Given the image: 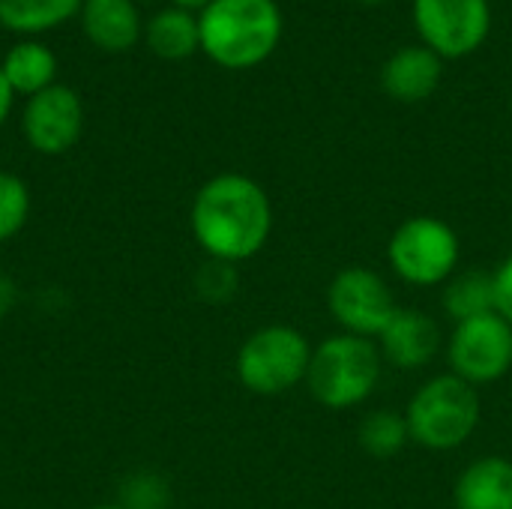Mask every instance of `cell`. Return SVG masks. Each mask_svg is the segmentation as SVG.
Instances as JSON below:
<instances>
[{
	"mask_svg": "<svg viewBox=\"0 0 512 509\" xmlns=\"http://www.w3.org/2000/svg\"><path fill=\"white\" fill-rule=\"evenodd\" d=\"M192 234L198 246L222 264L255 258L273 231L267 192L246 174H219L207 180L192 201Z\"/></svg>",
	"mask_w": 512,
	"mask_h": 509,
	"instance_id": "cell-1",
	"label": "cell"
},
{
	"mask_svg": "<svg viewBox=\"0 0 512 509\" xmlns=\"http://www.w3.org/2000/svg\"><path fill=\"white\" fill-rule=\"evenodd\" d=\"M204 54L225 69L264 63L282 36V15L273 0H213L198 18Z\"/></svg>",
	"mask_w": 512,
	"mask_h": 509,
	"instance_id": "cell-2",
	"label": "cell"
},
{
	"mask_svg": "<svg viewBox=\"0 0 512 509\" xmlns=\"http://www.w3.org/2000/svg\"><path fill=\"white\" fill-rule=\"evenodd\" d=\"M384 357L375 339L336 333L312 348L309 363V393L318 405L330 411H345L363 405L381 381Z\"/></svg>",
	"mask_w": 512,
	"mask_h": 509,
	"instance_id": "cell-3",
	"label": "cell"
},
{
	"mask_svg": "<svg viewBox=\"0 0 512 509\" xmlns=\"http://www.w3.org/2000/svg\"><path fill=\"white\" fill-rule=\"evenodd\" d=\"M411 441L426 450H456L480 426L477 387L456 378L453 372L429 378L405 408Z\"/></svg>",
	"mask_w": 512,
	"mask_h": 509,
	"instance_id": "cell-4",
	"label": "cell"
},
{
	"mask_svg": "<svg viewBox=\"0 0 512 509\" xmlns=\"http://www.w3.org/2000/svg\"><path fill=\"white\" fill-rule=\"evenodd\" d=\"M312 363L309 339L288 327L270 324L255 330L237 351V378L255 396H282L306 381Z\"/></svg>",
	"mask_w": 512,
	"mask_h": 509,
	"instance_id": "cell-5",
	"label": "cell"
},
{
	"mask_svg": "<svg viewBox=\"0 0 512 509\" xmlns=\"http://www.w3.org/2000/svg\"><path fill=\"white\" fill-rule=\"evenodd\" d=\"M387 258L396 276L417 288H435L444 285L462 258L459 234L438 216H411L405 219L390 243Z\"/></svg>",
	"mask_w": 512,
	"mask_h": 509,
	"instance_id": "cell-6",
	"label": "cell"
},
{
	"mask_svg": "<svg viewBox=\"0 0 512 509\" xmlns=\"http://www.w3.org/2000/svg\"><path fill=\"white\" fill-rule=\"evenodd\" d=\"M450 372L471 387L495 384L512 369V324L498 312L456 324L447 342Z\"/></svg>",
	"mask_w": 512,
	"mask_h": 509,
	"instance_id": "cell-7",
	"label": "cell"
},
{
	"mask_svg": "<svg viewBox=\"0 0 512 509\" xmlns=\"http://www.w3.org/2000/svg\"><path fill=\"white\" fill-rule=\"evenodd\" d=\"M327 309L342 333L378 339L396 315L390 285L369 267H345L327 288Z\"/></svg>",
	"mask_w": 512,
	"mask_h": 509,
	"instance_id": "cell-8",
	"label": "cell"
},
{
	"mask_svg": "<svg viewBox=\"0 0 512 509\" xmlns=\"http://www.w3.org/2000/svg\"><path fill=\"white\" fill-rule=\"evenodd\" d=\"M414 24L441 57H465L489 36V0H414Z\"/></svg>",
	"mask_w": 512,
	"mask_h": 509,
	"instance_id": "cell-9",
	"label": "cell"
},
{
	"mask_svg": "<svg viewBox=\"0 0 512 509\" xmlns=\"http://www.w3.org/2000/svg\"><path fill=\"white\" fill-rule=\"evenodd\" d=\"M84 126V108L75 90L51 84L42 93L30 96L24 108V135L33 150L45 156L66 153Z\"/></svg>",
	"mask_w": 512,
	"mask_h": 509,
	"instance_id": "cell-10",
	"label": "cell"
},
{
	"mask_svg": "<svg viewBox=\"0 0 512 509\" xmlns=\"http://www.w3.org/2000/svg\"><path fill=\"white\" fill-rule=\"evenodd\" d=\"M441 324L420 309H396L384 333L378 336V351L387 363L402 372L429 366L441 354Z\"/></svg>",
	"mask_w": 512,
	"mask_h": 509,
	"instance_id": "cell-11",
	"label": "cell"
},
{
	"mask_svg": "<svg viewBox=\"0 0 512 509\" xmlns=\"http://www.w3.org/2000/svg\"><path fill=\"white\" fill-rule=\"evenodd\" d=\"M444 57L429 45H411L396 51L381 69V87L387 96L399 102H423L429 99L444 75Z\"/></svg>",
	"mask_w": 512,
	"mask_h": 509,
	"instance_id": "cell-12",
	"label": "cell"
},
{
	"mask_svg": "<svg viewBox=\"0 0 512 509\" xmlns=\"http://www.w3.org/2000/svg\"><path fill=\"white\" fill-rule=\"evenodd\" d=\"M456 509H512V462L486 456L471 462L453 489Z\"/></svg>",
	"mask_w": 512,
	"mask_h": 509,
	"instance_id": "cell-13",
	"label": "cell"
},
{
	"mask_svg": "<svg viewBox=\"0 0 512 509\" xmlns=\"http://www.w3.org/2000/svg\"><path fill=\"white\" fill-rule=\"evenodd\" d=\"M81 24L93 45L105 51H126L138 42V9L132 0H84Z\"/></svg>",
	"mask_w": 512,
	"mask_h": 509,
	"instance_id": "cell-14",
	"label": "cell"
},
{
	"mask_svg": "<svg viewBox=\"0 0 512 509\" xmlns=\"http://www.w3.org/2000/svg\"><path fill=\"white\" fill-rule=\"evenodd\" d=\"M444 312L462 324L480 315L495 312V273L486 270H465L453 273L444 288Z\"/></svg>",
	"mask_w": 512,
	"mask_h": 509,
	"instance_id": "cell-15",
	"label": "cell"
},
{
	"mask_svg": "<svg viewBox=\"0 0 512 509\" xmlns=\"http://www.w3.org/2000/svg\"><path fill=\"white\" fill-rule=\"evenodd\" d=\"M147 45L162 60H183L201 48L198 21L189 15V9H162L147 24Z\"/></svg>",
	"mask_w": 512,
	"mask_h": 509,
	"instance_id": "cell-16",
	"label": "cell"
},
{
	"mask_svg": "<svg viewBox=\"0 0 512 509\" xmlns=\"http://www.w3.org/2000/svg\"><path fill=\"white\" fill-rule=\"evenodd\" d=\"M3 75L9 81V87L15 93H27V96H36L42 93L45 87L54 84V72H57V60L54 54L39 45V42H18L6 60H3Z\"/></svg>",
	"mask_w": 512,
	"mask_h": 509,
	"instance_id": "cell-17",
	"label": "cell"
},
{
	"mask_svg": "<svg viewBox=\"0 0 512 509\" xmlns=\"http://www.w3.org/2000/svg\"><path fill=\"white\" fill-rule=\"evenodd\" d=\"M84 0H0V24L15 33H39L63 24Z\"/></svg>",
	"mask_w": 512,
	"mask_h": 509,
	"instance_id": "cell-18",
	"label": "cell"
},
{
	"mask_svg": "<svg viewBox=\"0 0 512 509\" xmlns=\"http://www.w3.org/2000/svg\"><path fill=\"white\" fill-rule=\"evenodd\" d=\"M408 441H411V432H408L405 414H396L387 408L363 417L357 429V444L372 459H393L408 447Z\"/></svg>",
	"mask_w": 512,
	"mask_h": 509,
	"instance_id": "cell-19",
	"label": "cell"
},
{
	"mask_svg": "<svg viewBox=\"0 0 512 509\" xmlns=\"http://www.w3.org/2000/svg\"><path fill=\"white\" fill-rule=\"evenodd\" d=\"M30 213V192L21 177L0 171V243L15 237Z\"/></svg>",
	"mask_w": 512,
	"mask_h": 509,
	"instance_id": "cell-20",
	"label": "cell"
},
{
	"mask_svg": "<svg viewBox=\"0 0 512 509\" xmlns=\"http://www.w3.org/2000/svg\"><path fill=\"white\" fill-rule=\"evenodd\" d=\"M198 285H201L204 297H216V300L231 297V291L237 288L234 267H231V264H222V261H213V264H207V267H204V273H201Z\"/></svg>",
	"mask_w": 512,
	"mask_h": 509,
	"instance_id": "cell-21",
	"label": "cell"
},
{
	"mask_svg": "<svg viewBox=\"0 0 512 509\" xmlns=\"http://www.w3.org/2000/svg\"><path fill=\"white\" fill-rule=\"evenodd\" d=\"M495 312L512 324V255H507L495 270Z\"/></svg>",
	"mask_w": 512,
	"mask_h": 509,
	"instance_id": "cell-22",
	"label": "cell"
},
{
	"mask_svg": "<svg viewBox=\"0 0 512 509\" xmlns=\"http://www.w3.org/2000/svg\"><path fill=\"white\" fill-rule=\"evenodd\" d=\"M15 300H18V288H15V282H12L9 276H0V318H6V315H9V309L15 306Z\"/></svg>",
	"mask_w": 512,
	"mask_h": 509,
	"instance_id": "cell-23",
	"label": "cell"
},
{
	"mask_svg": "<svg viewBox=\"0 0 512 509\" xmlns=\"http://www.w3.org/2000/svg\"><path fill=\"white\" fill-rule=\"evenodd\" d=\"M12 96H15V90L9 87V81H6V75H3V69H0V126H3V120L9 117Z\"/></svg>",
	"mask_w": 512,
	"mask_h": 509,
	"instance_id": "cell-24",
	"label": "cell"
},
{
	"mask_svg": "<svg viewBox=\"0 0 512 509\" xmlns=\"http://www.w3.org/2000/svg\"><path fill=\"white\" fill-rule=\"evenodd\" d=\"M174 3H177V9H198V6L204 9V6H210L213 0H174Z\"/></svg>",
	"mask_w": 512,
	"mask_h": 509,
	"instance_id": "cell-25",
	"label": "cell"
},
{
	"mask_svg": "<svg viewBox=\"0 0 512 509\" xmlns=\"http://www.w3.org/2000/svg\"><path fill=\"white\" fill-rule=\"evenodd\" d=\"M363 3H384V0H363Z\"/></svg>",
	"mask_w": 512,
	"mask_h": 509,
	"instance_id": "cell-26",
	"label": "cell"
},
{
	"mask_svg": "<svg viewBox=\"0 0 512 509\" xmlns=\"http://www.w3.org/2000/svg\"><path fill=\"white\" fill-rule=\"evenodd\" d=\"M93 509H123V507H93Z\"/></svg>",
	"mask_w": 512,
	"mask_h": 509,
	"instance_id": "cell-27",
	"label": "cell"
},
{
	"mask_svg": "<svg viewBox=\"0 0 512 509\" xmlns=\"http://www.w3.org/2000/svg\"><path fill=\"white\" fill-rule=\"evenodd\" d=\"M510 105H512V102H510Z\"/></svg>",
	"mask_w": 512,
	"mask_h": 509,
	"instance_id": "cell-28",
	"label": "cell"
}]
</instances>
